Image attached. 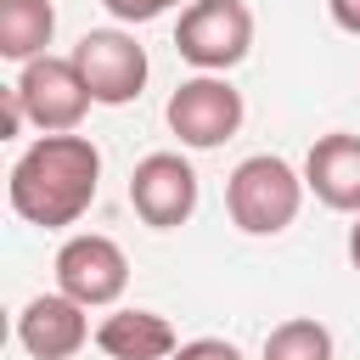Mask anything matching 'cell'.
Masks as SVG:
<instances>
[{
	"instance_id": "8992f818",
	"label": "cell",
	"mask_w": 360,
	"mask_h": 360,
	"mask_svg": "<svg viewBox=\"0 0 360 360\" xmlns=\"http://www.w3.org/2000/svg\"><path fill=\"white\" fill-rule=\"evenodd\" d=\"M68 56L84 73L96 107H129L146 90V51L124 28H90V34H79V45Z\"/></svg>"
},
{
	"instance_id": "9c48e42d",
	"label": "cell",
	"mask_w": 360,
	"mask_h": 360,
	"mask_svg": "<svg viewBox=\"0 0 360 360\" xmlns=\"http://www.w3.org/2000/svg\"><path fill=\"white\" fill-rule=\"evenodd\" d=\"M17 343L34 354V360H73L84 343H90V315L79 298H68L62 287L56 292H39L22 304L17 315Z\"/></svg>"
},
{
	"instance_id": "8fae6325",
	"label": "cell",
	"mask_w": 360,
	"mask_h": 360,
	"mask_svg": "<svg viewBox=\"0 0 360 360\" xmlns=\"http://www.w3.org/2000/svg\"><path fill=\"white\" fill-rule=\"evenodd\" d=\"M96 349L107 360H169L180 349V338L158 309H112L96 326Z\"/></svg>"
},
{
	"instance_id": "ba28073f",
	"label": "cell",
	"mask_w": 360,
	"mask_h": 360,
	"mask_svg": "<svg viewBox=\"0 0 360 360\" xmlns=\"http://www.w3.org/2000/svg\"><path fill=\"white\" fill-rule=\"evenodd\" d=\"M129 208L152 231H180L197 214V169L180 152H146L129 174Z\"/></svg>"
},
{
	"instance_id": "2e32d148",
	"label": "cell",
	"mask_w": 360,
	"mask_h": 360,
	"mask_svg": "<svg viewBox=\"0 0 360 360\" xmlns=\"http://www.w3.org/2000/svg\"><path fill=\"white\" fill-rule=\"evenodd\" d=\"M326 11H332V22H338L343 34L360 39V0H326Z\"/></svg>"
},
{
	"instance_id": "6da1fadb",
	"label": "cell",
	"mask_w": 360,
	"mask_h": 360,
	"mask_svg": "<svg viewBox=\"0 0 360 360\" xmlns=\"http://www.w3.org/2000/svg\"><path fill=\"white\" fill-rule=\"evenodd\" d=\"M101 191V152L90 135L68 129V135H39L17 163H11V214L39 225V231H62L79 225L84 208Z\"/></svg>"
},
{
	"instance_id": "3957f363",
	"label": "cell",
	"mask_w": 360,
	"mask_h": 360,
	"mask_svg": "<svg viewBox=\"0 0 360 360\" xmlns=\"http://www.w3.org/2000/svg\"><path fill=\"white\" fill-rule=\"evenodd\" d=\"M174 51L197 73H225L253 51V11L248 0H191L174 22Z\"/></svg>"
},
{
	"instance_id": "277c9868",
	"label": "cell",
	"mask_w": 360,
	"mask_h": 360,
	"mask_svg": "<svg viewBox=\"0 0 360 360\" xmlns=\"http://www.w3.org/2000/svg\"><path fill=\"white\" fill-rule=\"evenodd\" d=\"M11 90H17V101H22V112H28V124L39 135H68L96 107V96L84 84V73L73 68V56H51V51L34 56V62H22V73H17Z\"/></svg>"
},
{
	"instance_id": "e0dca14e",
	"label": "cell",
	"mask_w": 360,
	"mask_h": 360,
	"mask_svg": "<svg viewBox=\"0 0 360 360\" xmlns=\"http://www.w3.org/2000/svg\"><path fill=\"white\" fill-rule=\"evenodd\" d=\"M349 264L360 270V214H354V225H349Z\"/></svg>"
},
{
	"instance_id": "5bb4252c",
	"label": "cell",
	"mask_w": 360,
	"mask_h": 360,
	"mask_svg": "<svg viewBox=\"0 0 360 360\" xmlns=\"http://www.w3.org/2000/svg\"><path fill=\"white\" fill-rule=\"evenodd\" d=\"M118 22H152V17H163V11H174V6H191V0H101Z\"/></svg>"
},
{
	"instance_id": "7c38bea8",
	"label": "cell",
	"mask_w": 360,
	"mask_h": 360,
	"mask_svg": "<svg viewBox=\"0 0 360 360\" xmlns=\"http://www.w3.org/2000/svg\"><path fill=\"white\" fill-rule=\"evenodd\" d=\"M51 34H56V6L51 0H0V56L6 62L45 56Z\"/></svg>"
},
{
	"instance_id": "30bf717a",
	"label": "cell",
	"mask_w": 360,
	"mask_h": 360,
	"mask_svg": "<svg viewBox=\"0 0 360 360\" xmlns=\"http://www.w3.org/2000/svg\"><path fill=\"white\" fill-rule=\"evenodd\" d=\"M304 186L332 214H360V135H349V129L321 135L304 158Z\"/></svg>"
},
{
	"instance_id": "52a82bcc",
	"label": "cell",
	"mask_w": 360,
	"mask_h": 360,
	"mask_svg": "<svg viewBox=\"0 0 360 360\" xmlns=\"http://www.w3.org/2000/svg\"><path fill=\"white\" fill-rule=\"evenodd\" d=\"M56 287L68 292V298H79L84 309H107V304H118L124 298V287H129V259H124V248L112 242V236H101V231H79V236H68L62 248H56Z\"/></svg>"
},
{
	"instance_id": "4fadbf2b",
	"label": "cell",
	"mask_w": 360,
	"mask_h": 360,
	"mask_svg": "<svg viewBox=\"0 0 360 360\" xmlns=\"http://www.w3.org/2000/svg\"><path fill=\"white\" fill-rule=\"evenodd\" d=\"M259 360H332V332L315 315H292V321L270 326Z\"/></svg>"
},
{
	"instance_id": "7a4b0ae2",
	"label": "cell",
	"mask_w": 360,
	"mask_h": 360,
	"mask_svg": "<svg viewBox=\"0 0 360 360\" xmlns=\"http://www.w3.org/2000/svg\"><path fill=\"white\" fill-rule=\"evenodd\" d=\"M304 174L287 163V158H276V152H253V158H242L236 169H231V180H225V214H231V225L242 231V236H281L292 219H298V208H304Z\"/></svg>"
},
{
	"instance_id": "5b68a950",
	"label": "cell",
	"mask_w": 360,
	"mask_h": 360,
	"mask_svg": "<svg viewBox=\"0 0 360 360\" xmlns=\"http://www.w3.org/2000/svg\"><path fill=\"white\" fill-rule=\"evenodd\" d=\"M163 118H169V129L180 135V146L214 152V146H225V141L242 129L248 107H242V90H236L225 73H197V79H186V84L169 96Z\"/></svg>"
},
{
	"instance_id": "9a60e30c",
	"label": "cell",
	"mask_w": 360,
	"mask_h": 360,
	"mask_svg": "<svg viewBox=\"0 0 360 360\" xmlns=\"http://www.w3.org/2000/svg\"><path fill=\"white\" fill-rule=\"evenodd\" d=\"M169 360H242V349L225 343V338H191V343H180Z\"/></svg>"
}]
</instances>
